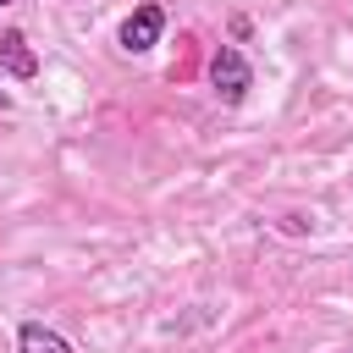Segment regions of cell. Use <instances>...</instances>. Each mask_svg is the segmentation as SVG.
<instances>
[{"label": "cell", "instance_id": "obj_4", "mask_svg": "<svg viewBox=\"0 0 353 353\" xmlns=\"http://www.w3.org/2000/svg\"><path fill=\"white\" fill-rule=\"evenodd\" d=\"M17 353H72V342L44 320H22L17 325Z\"/></svg>", "mask_w": 353, "mask_h": 353}, {"label": "cell", "instance_id": "obj_5", "mask_svg": "<svg viewBox=\"0 0 353 353\" xmlns=\"http://www.w3.org/2000/svg\"><path fill=\"white\" fill-rule=\"evenodd\" d=\"M0 110H11V94H6V88H0Z\"/></svg>", "mask_w": 353, "mask_h": 353}, {"label": "cell", "instance_id": "obj_6", "mask_svg": "<svg viewBox=\"0 0 353 353\" xmlns=\"http://www.w3.org/2000/svg\"><path fill=\"white\" fill-rule=\"evenodd\" d=\"M0 6H11V0H0Z\"/></svg>", "mask_w": 353, "mask_h": 353}, {"label": "cell", "instance_id": "obj_3", "mask_svg": "<svg viewBox=\"0 0 353 353\" xmlns=\"http://www.w3.org/2000/svg\"><path fill=\"white\" fill-rule=\"evenodd\" d=\"M0 72L17 77V83H33L39 77V55H33V44H28L22 28H6L0 33Z\"/></svg>", "mask_w": 353, "mask_h": 353}, {"label": "cell", "instance_id": "obj_1", "mask_svg": "<svg viewBox=\"0 0 353 353\" xmlns=\"http://www.w3.org/2000/svg\"><path fill=\"white\" fill-rule=\"evenodd\" d=\"M210 83H215V99H221V105H243L248 88H254V66H248V55H243L237 44H221V50L210 55Z\"/></svg>", "mask_w": 353, "mask_h": 353}, {"label": "cell", "instance_id": "obj_2", "mask_svg": "<svg viewBox=\"0 0 353 353\" xmlns=\"http://www.w3.org/2000/svg\"><path fill=\"white\" fill-rule=\"evenodd\" d=\"M160 33H165V6H160V0H143V6H132V11L121 17L116 44H121L127 55H143V50L160 44Z\"/></svg>", "mask_w": 353, "mask_h": 353}]
</instances>
